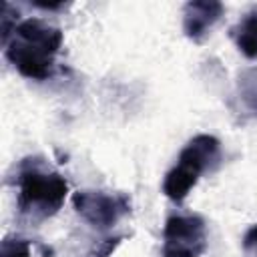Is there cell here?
<instances>
[{
	"label": "cell",
	"mask_w": 257,
	"mask_h": 257,
	"mask_svg": "<svg viewBox=\"0 0 257 257\" xmlns=\"http://www.w3.org/2000/svg\"><path fill=\"white\" fill-rule=\"evenodd\" d=\"M62 30L42 18L20 20L2 40L6 60L28 80H48L56 74V56L62 48Z\"/></svg>",
	"instance_id": "6da1fadb"
},
{
	"label": "cell",
	"mask_w": 257,
	"mask_h": 257,
	"mask_svg": "<svg viewBox=\"0 0 257 257\" xmlns=\"http://www.w3.org/2000/svg\"><path fill=\"white\" fill-rule=\"evenodd\" d=\"M16 209L32 221L42 223L54 217L68 195V181L42 157H26L16 167Z\"/></svg>",
	"instance_id": "7a4b0ae2"
},
{
	"label": "cell",
	"mask_w": 257,
	"mask_h": 257,
	"mask_svg": "<svg viewBox=\"0 0 257 257\" xmlns=\"http://www.w3.org/2000/svg\"><path fill=\"white\" fill-rule=\"evenodd\" d=\"M221 165V143L217 137L201 133L195 135L179 153L175 167L165 175L163 193L173 203L185 201L201 175L213 173Z\"/></svg>",
	"instance_id": "3957f363"
},
{
	"label": "cell",
	"mask_w": 257,
	"mask_h": 257,
	"mask_svg": "<svg viewBox=\"0 0 257 257\" xmlns=\"http://www.w3.org/2000/svg\"><path fill=\"white\" fill-rule=\"evenodd\" d=\"M207 223L197 213H175L163 227V257H201L207 251Z\"/></svg>",
	"instance_id": "277c9868"
},
{
	"label": "cell",
	"mask_w": 257,
	"mask_h": 257,
	"mask_svg": "<svg viewBox=\"0 0 257 257\" xmlns=\"http://www.w3.org/2000/svg\"><path fill=\"white\" fill-rule=\"evenodd\" d=\"M74 211L96 229H110L131 213V197L106 191H76L72 195Z\"/></svg>",
	"instance_id": "5b68a950"
},
{
	"label": "cell",
	"mask_w": 257,
	"mask_h": 257,
	"mask_svg": "<svg viewBox=\"0 0 257 257\" xmlns=\"http://www.w3.org/2000/svg\"><path fill=\"white\" fill-rule=\"evenodd\" d=\"M225 6L217 0H193L183 6V32L193 42H203L223 16Z\"/></svg>",
	"instance_id": "8992f818"
},
{
	"label": "cell",
	"mask_w": 257,
	"mask_h": 257,
	"mask_svg": "<svg viewBox=\"0 0 257 257\" xmlns=\"http://www.w3.org/2000/svg\"><path fill=\"white\" fill-rule=\"evenodd\" d=\"M235 112L247 118H257V66L239 70L235 80Z\"/></svg>",
	"instance_id": "52a82bcc"
},
{
	"label": "cell",
	"mask_w": 257,
	"mask_h": 257,
	"mask_svg": "<svg viewBox=\"0 0 257 257\" xmlns=\"http://www.w3.org/2000/svg\"><path fill=\"white\" fill-rule=\"evenodd\" d=\"M237 50L249 58V60H257V6H251L241 18L239 22L229 30Z\"/></svg>",
	"instance_id": "ba28073f"
},
{
	"label": "cell",
	"mask_w": 257,
	"mask_h": 257,
	"mask_svg": "<svg viewBox=\"0 0 257 257\" xmlns=\"http://www.w3.org/2000/svg\"><path fill=\"white\" fill-rule=\"evenodd\" d=\"M0 257H32L30 243L20 237H6L0 243Z\"/></svg>",
	"instance_id": "9c48e42d"
},
{
	"label": "cell",
	"mask_w": 257,
	"mask_h": 257,
	"mask_svg": "<svg viewBox=\"0 0 257 257\" xmlns=\"http://www.w3.org/2000/svg\"><path fill=\"white\" fill-rule=\"evenodd\" d=\"M243 249L247 253L257 255V225H253V227H249L245 231V235H243Z\"/></svg>",
	"instance_id": "30bf717a"
},
{
	"label": "cell",
	"mask_w": 257,
	"mask_h": 257,
	"mask_svg": "<svg viewBox=\"0 0 257 257\" xmlns=\"http://www.w3.org/2000/svg\"><path fill=\"white\" fill-rule=\"evenodd\" d=\"M34 6H38V8H44V10H60V8H64V4L62 2H34Z\"/></svg>",
	"instance_id": "8fae6325"
}]
</instances>
